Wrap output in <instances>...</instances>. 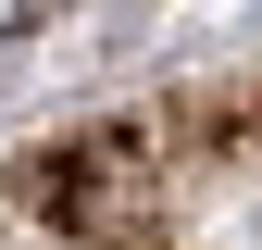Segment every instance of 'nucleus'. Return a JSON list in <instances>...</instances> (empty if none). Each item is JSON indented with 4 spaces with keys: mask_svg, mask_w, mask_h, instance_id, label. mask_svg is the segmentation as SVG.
<instances>
[]
</instances>
